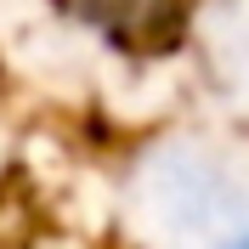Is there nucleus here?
<instances>
[{"mask_svg":"<svg viewBox=\"0 0 249 249\" xmlns=\"http://www.w3.org/2000/svg\"><path fill=\"white\" fill-rule=\"evenodd\" d=\"M142 221L159 249H249V170L170 147L142 170Z\"/></svg>","mask_w":249,"mask_h":249,"instance_id":"f257e3e1","label":"nucleus"},{"mask_svg":"<svg viewBox=\"0 0 249 249\" xmlns=\"http://www.w3.org/2000/svg\"><path fill=\"white\" fill-rule=\"evenodd\" d=\"M181 0H96V12L124 23V29H153L159 17H176Z\"/></svg>","mask_w":249,"mask_h":249,"instance_id":"f03ea898","label":"nucleus"}]
</instances>
